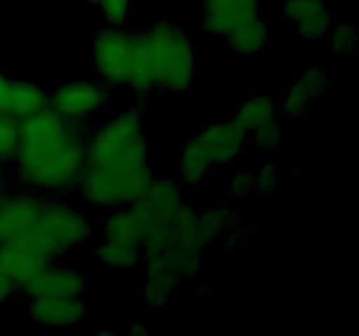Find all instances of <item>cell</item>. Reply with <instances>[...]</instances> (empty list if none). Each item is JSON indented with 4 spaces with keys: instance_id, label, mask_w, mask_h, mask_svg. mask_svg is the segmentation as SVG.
Wrapping results in <instances>:
<instances>
[{
    "instance_id": "cell-2",
    "label": "cell",
    "mask_w": 359,
    "mask_h": 336,
    "mask_svg": "<svg viewBox=\"0 0 359 336\" xmlns=\"http://www.w3.org/2000/svg\"><path fill=\"white\" fill-rule=\"evenodd\" d=\"M90 122L69 121L51 108L23 119L9 168L13 188L48 196L76 195L83 172Z\"/></svg>"
},
{
    "instance_id": "cell-20",
    "label": "cell",
    "mask_w": 359,
    "mask_h": 336,
    "mask_svg": "<svg viewBox=\"0 0 359 336\" xmlns=\"http://www.w3.org/2000/svg\"><path fill=\"white\" fill-rule=\"evenodd\" d=\"M325 42L333 55H351L358 48V28L351 23H333Z\"/></svg>"
},
{
    "instance_id": "cell-24",
    "label": "cell",
    "mask_w": 359,
    "mask_h": 336,
    "mask_svg": "<svg viewBox=\"0 0 359 336\" xmlns=\"http://www.w3.org/2000/svg\"><path fill=\"white\" fill-rule=\"evenodd\" d=\"M248 140L252 144V146L258 147V149L277 150L284 140L283 126H280L279 121H276L272 122V125L265 126V128L258 130L256 133H252Z\"/></svg>"
},
{
    "instance_id": "cell-16",
    "label": "cell",
    "mask_w": 359,
    "mask_h": 336,
    "mask_svg": "<svg viewBox=\"0 0 359 336\" xmlns=\"http://www.w3.org/2000/svg\"><path fill=\"white\" fill-rule=\"evenodd\" d=\"M49 90L35 80H14L9 79L6 97H4L0 112L13 115L18 121L30 118L37 112L48 108Z\"/></svg>"
},
{
    "instance_id": "cell-10",
    "label": "cell",
    "mask_w": 359,
    "mask_h": 336,
    "mask_svg": "<svg viewBox=\"0 0 359 336\" xmlns=\"http://www.w3.org/2000/svg\"><path fill=\"white\" fill-rule=\"evenodd\" d=\"M27 315L42 328L65 329L86 321L88 304L84 296L28 298Z\"/></svg>"
},
{
    "instance_id": "cell-19",
    "label": "cell",
    "mask_w": 359,
    "mask_h": 336,
    "mask_svg": "<svg viewBox=\"0 0 359 336\" xmlns=\"http://www.w3.org/2000/svg\"><path fill=\"white\" fill-rule=\"evenodd\" d=\"M177 170L179 184L186 186V188H200L207 181L212 168L207 164V161L200 156L198 150L188 139L182 144L181 153H179Z\"/></svg>"
},
{
    "instance_id": "cell-23",
    "label": "cell",
    "mask_w": 359,
    "mask_h": 336,
    "mask_svg": "<svg viewBox=\"0 0 359 336\" xmlns=\"http://www.w3.org/2000/svg\"><path fill=\"white\" fill-rule=\"evenodd\" d=\"M20 126L21 121L6 112H0V163L9 164L13 161L20 142Z\"/></svg>"
},
{
    "instance_id": "cell-18",
    "label": "cell",
    "mask_w": 359,
    "mask_h": 336,
    "mask_svg": "<svg viewBox=\"0 0 359 336\" xmlns=\"http://www.w3.org/2000/svg\"><path fill=\"white\" fill-rule=\"evenodd\" d=\"M93 258L111 270H135L142 262V251L111 238H98L93 245Z\"/></svg>"
},
{
    "instance_id": "cell-11",
    "label": "cell",
    "mask_w": 359,
    "mask_h": 336,
    "mask_svg": "<svg viewBox=\"0 0 359 336\" xmlns=\"http://www.w3.org/2000/svg\"><path fill=\"white\" fill-rule=\"evenodd\" d=\"M88 290V276L81 270L60 265L58 259L46 265L20 289L28 298L42 296H84Z\"/></svg>"
},
{
    "instance_id": "cell-3",
    "label": "cell",
    "mask_w": 359,
    "mask_h": 336,
    "mask_svg": "<svg viewBox=\"0 0 359 336\" xmlns=\"http://www.w3.org/2000/svg\"><path fill=\"white\" fill-rule=\"evenodd\" d=\"M207 241L200 227V212L184 202L170 223L146 234L142 245V300L147 310L161 312L202 270Z\"/></svg>"
},
{
    "instance_id": "cell-25",
    "label": "cell",
    "mask_w": 359,
    "mask_h": 336,
    "mask_svg": "<svg viewBox=\"0 0 359 336\" xmlns=\"http://www.w3.org/2000/svg\"><path fill=\"white\" fill-rule=\"evenodd\" d=\"M226 189L231 198H244L245 195L252 192V172L242 168L235 170L228 178Z\"/></svg>"
},
{
    "instance_id": "cell-5",
    "label": "cell",
    "mask_w": 359,
    "mask_h": 336,
    "mask_svg": "<svg viewBox=\"0 0 359 336\" xmlns=\"http://www.w3.org/2000/svg\"><path fill=\"white\" fill-rule=\"evenodd\" d=\"M90 59L95 79L107 88H128L142 98L153 94L140 51L139 31L130 30L128 24L104 23L91 38Z\"/></svg>"
},
{
    "instance_id": "cell-28",
    "label": "cell",
    "mask_w": 359,
    "mask_h": 336,
    "mask_svg": "<svg viewBox=\"0 0 359 336\" xmlns=\"http://www.w3.org/2000/svg\"><path fill=\"white\" fill-rule=\"evenodd\" d=\"M7 86H9V79H7L2 66H0V108H2V102H4V97H6Z\"/></svg>"
},
{
    "instance_id": "cell-8",
    "label": "cell",
    "mask_w": 359,
    "mask_h": 336,
    "mask_svg": "<svg viewBox=\"0 0 359 336\" xmlns=\"http://www.w3.org/2000/svg\"><path fill=\"white\" fill-rule=\"evenodd\" d=\"M263 18L262 0H202L203 30L226 42Z\"/></svg>"
},
{
    "instance_id": "cell-21",
    "label": "cell",
    "mask_w": 359,
    "mask_h": 336,
    "mask_svg": "<svg viewBox=\"0 0 359 336\" xmlns=\"http://www.w3.org/2000/svg\"><path fill=\"white\" fill-rule=\"evenodd\" d=\"M280 188V167L273 160H266L252 172V192L259 198H270Z\"/></svg>"
},
{
    "instance_id": "cell-12",
    "label": "cell",
    "mask_w": 359,
    "mask_h": 336,
    "mask_svg": "<svg viewBox=\"0 0 359 336\" xmlns=\"http://www.w3.org/2000/svg\"><path fill=\"white\" fill-rule=\"evenodd\" d=\"M283 18L293 24L304 41L325 42L330 28L333 27V13L326 0H284Z\"/></svg>"
},
{
    "instance_id": "cell-17",
    "label": "cell",
    "mask_w": 359,
    "mask_h": 336,
    "mask_svg": "<svg viewBox=\"0 0 359 336\" xmlns=\"http://www.w3.org/2000/svg\"><path fill=\"white\" fill-rule=\"evenodd\" d=\"M279 105L272 97L251 94L237 105L230 121L249 139L258 130L279 121Z\"/></svg>"
},
{
    "instance_id": "cell-1",
    "label": "cell",
    "mask_w": 359,
    "mask_h": 336,
    "mask_svg": "<svg viewBox=\"0 0 359 336\" xmlns=\"http://www.w3.org/2000/svg\"><path fill=\"white\" fill-rule=\"evenodd\" d=\"M154 177L144 118L132 107L111 114L88 133L76 195L100 210L135 203Z\"/></svg>"
},
{
    "instance_id": "cell-26",
    "label": "cell",
    "mask_w": 359,
    "mask_h": 336,
    "mask_svg": "<svg viewBox=\"0 0 359 336\" xmlns=\"http://www.w3.org/2000/svg\"><path fill=\"white\" fill-rule=\"evenodd\" d=\"M16 293H20L18 286L13 282V279L0 268V307H4L7 301L13 300V296Z\"/></svg>"
},
{
    "instance_id": "cell-6",
    "label": "cell",
    "mask_w": 359,
    "mask_h": 336,
    "mask_svg": "<svg viewBox=\"0 0 359 336\" xmlns=\"http://www.w3.org/2000/svg\"><path fill=\"white\" fill-rule=\"evenodd\" d=\"M95 237V224L90 212L67 196L42 198L27 244L35 245L53 259L90 244Z\"/></svg>"
},
{
    "instance_id": "cell-27",
    "label": "cell",
    "mask_w": 359,
    "mask_h": 336,
    "mask_svg": "<svg viewBox=\"0 0 359 336\" xmlns=\"http://www.w3.org/2000/svg\"><path fill=\"white\" fill-rule=\"evenodd\" d=\"M9 168H7V164L0 163V196L9 189Z\"/></svg>"
},
{
    "instance_id": "cell-7",
    "label": "cell",
    "mask_w": 359,
    "mask_h": 336,
    "mask_svg": "<svg viewBox=\"0 0 359 336\" xmlns=\"http://www.w3.org/2000/svg\"><path fill=\"white\" fill-rule=\"evenodd\" d=\"M111 88L98 79L69 80L49 91V104L60 118L77 122H90L111 108Z\"/></svg>"
},
{
    "instance_id": "cell-4",
    "label": "cell",
    "mask_w": 359,
    "mask_h": 336,
    "mask_svg": "<svg viewBox=\"0 0 359 336\" xmlns=\"http://www.w3.org/2000/svg\"><path fill=\"white\" fill-rule=\"evenodd\" d=\"M140 51L153 93L182 94L200 70L198 52L188 30L174 21H156L139 30Z\"/></svg>"
},
{
    "instance_id": "cell-14",
    "label": "cell",
    "mask_w": 359,
    "mask_h": 336,
    "mask_svg": "<svg viewBox=\"0 0 359 336\" xmlns=\"http://www.w3.org/2000/svg\"><path fill=\"white\" fill-rule=\"evenodd\" d=\"M55 259L27 241L0 244V268L13 279L18 289Z\"/></svg>"
},
{
    "instance_id": "cell-13",
    "label": "cell",
    "mask_w": 359,
    "mask_h": 336,
    "mask_svg": "<svg viewBox=\"0 0 359 336\" xmlns=\"http://www.w3.org/2000/svg\"><path fill=\"white\" fill-rule=\"evenodd\" d=\"M328 88V74L323 69L312 66L304 70L290 88L284 91L279 105V115L286 119H300L323 100Z\"/></svg>"
},
{
    "instance_id": "cell-15",
    "label": "cell",
    "mask_w": 359,
    "mask_h": 336,
    "mask_svg": "<svg viewBox=\"0 0 359 336\" xmlns=\"http://www.w3.org/2000/svg\"><path fill=\"white\" fill-rule=\"evenodd\" d=\"M146 233L147 227L142 212L135 203H130V205L107 210V216L102 223L100 237L111 238V240L121 241V244L132 245L142 251Z\"/></svg>"
},
{
    "instance_id": "cell-9",
    "label": "cell",
    "mask_w": 359,
    "mask_h": 336,
    "mask_svg": "<svg viewBox=\"0 0 359 336\" xmlns=\"http://www.w3.org/2000/svg\"><path fill=\"white\" fill-rule=\"evenodd\" d=\"M210 168L230 167L244 154L249 140L233 122H212L189 139Z\"/></svg>"
},
{
    "instance_id": "cell-22",
    "label": "cell",
    "mask_w": 359,
    "mask_h": 336,
    "mask_svg": "<svg viewBox=\"0 0 359 336\" xmlns=\"http://www.w3.org/2000/svg\"><path fill=\"white\" fill-rule=\"evenodd\" d=\"M88 6H95L100 10L104 23L128 24L135 10V0H83Z\"/></svg>"
},
{
    "instance_id": "cell-29",
    "label": "cell",
    "mask_w": 359,
    "mask_h": 336,
    "mask_svg": "<svg viewBox=\"0 0 359 336\" xmlns=\"http://www.w3.org/2000/svg\"><path fill=\"white\" fill-rule=\"evenodd\" d=\"M147 329L146 328H140V322H137V326L133 324L132 328L128 329V335H146Z\"/></svg>"
}]
</instances>
